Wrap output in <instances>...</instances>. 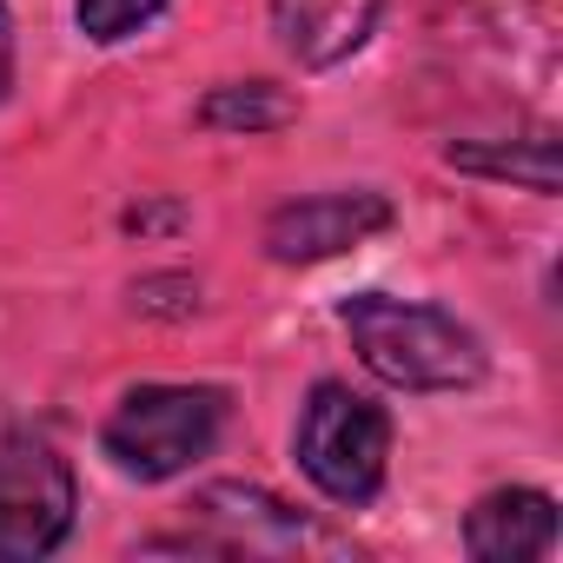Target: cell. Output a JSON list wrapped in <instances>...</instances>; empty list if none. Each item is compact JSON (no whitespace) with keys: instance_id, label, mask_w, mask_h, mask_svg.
Wrapping results in <instances>:
<instances>
[{"instance_id":"cell-11","label":"cell","mask_w":563,"mask_h":563,"mask_svg":"<svg viewBox=\"0 0 563 563\" xmlns=\"http://www.w3.org/2000/svg\"><path fill=\"white\" fill-rule=\"evenodd\" d=\"M74 14H80V34H87V41L113 47V41L140 34L153 14H166V0H80Z\"/></svg>"},{"instance_id":"cell-5","label":"cell","mask_w":563,"mask_h":563,"mask_svg":"<svg viewBox=\"0 0 563 563\" xmlns=\"http://www.w3.org/2000/svg\"><path fill=\"white\" fill-rule=\"evenodd\" d=\"M186 510L192 523H206V543L219 556H306V550L345 556L332 530H319L312 517H299L292 504H278L258 484H206Z\"/></svg>"},{"instance_id":"cell-9","label":"cell","mask_w":563,"mask_h":563,"mask_svg":"<svg viewBox=\"0 0 563 563\" xmlns=\"http://www.w3.org/2000/svg\"><path fill=\"white\" fill-rule=\"evenodd\" d=\"M286 120H299V100L286 87H272V80H232V87H212L199 100L206 133H272Z\"/></svg>"},{"instance_id":"cell-4","label":"cell","mask_w":563,"mask_h":563,"mask_svg":"<svg viewBox=\"0 0 563 563\" xmlns=\"http://www.w3.org/2000/svg\"><path fill=\"white\" fill-rule=\"evenodd\" d=\"M74 510H80L74 464L47 438L34 431L0 438V563H34L60 550L74 530Z\"/></svg>"},{"instance_id":"cell-8","label":"cell","mask_w":563,"mask_h":563,"mask_svg":"<svg viewBox=\"0 0 563 563\" xmlns=\"http://www.w3.org/2000/svg\"><path fill=\"white\" fill-rule=\"evenodd\" d=\"M385 14V0H272V27L299 67H339L352 60Z\"/></svg>"},{"instance_id":"cell-7","label":"cell","mask_w":563,"mask_h":563,"mask_svg":"<svg viewBox=\"0 0 563 563\" xmlns=\"http://www.w3.org/2000/svg\"><path fill=\"white\" fill-rule=\"evenodd\" d=\"M464 550L477 563H530V556H550L556 550V497L550 490H530V484H510V490L477 497V510L464 517Z\"/></svg>"},{"instance_id":"cell-3","label":"cell","mask_w":563,"mask_h":563,"mask_svg":"<svg viewBox=\"0 0 563 563\" xmlns=\"http://www.w3.org/2000/svg\"><path fill=\"white\" fill-rule=\"evenodd\" d=\"M299 471L345 510L372 504L385 490V464H391V418L385 405H372L352 385H312L306 411H299Z\"/></svg>"},{"instance_id":"cell-2","label":"cell","mask_w":563,"mask_h":563,"mask_svg":"<svg viewBox=\"0 0 563 563\" xmlns=\"http://www.w3.org/2000/svg\"><path fill=\"white\" fill-rule=\"evenodd\" d=\"M219 424L225 391L212 385H133L100 424V451L140 484H166L219 444Z\"/></svg>"},{"instance_id":"cell-1","label":"cell","mask_w":563,"mask_h":563,"mask_svg":"<svg viewBox=\"0 0 563 563\" xmlns=\"http://www.w3.org/2000/svg\"><path fill=\"white\" fill-rule=\"evenodd\" d=\"M339 325L352 332L358 358L372 378L398 391H471L484 378V339L424 299H391V292H352L339 306Z\"/></svg>"},{"instance_id":"cell-6","label":"cell","mask_w":563,"mask_h":563,"mask_svg":"<svg viewBox=\"0 0 563 563\" xmlns=\"http://www.w3.org/2000/svg\"><path fill=\"white\" fill-rule=\"evenodd\" d=\"M391 199L358 186V192H312V199H292L265 219V252L278 265H319V258H339L365 239H378L391 225Z\"/></svg>"},{"instance_id":"cell-12","label":"cell","mask_w":563,"mask_h":563,"mask_svg":"<svg viewBox=\"0 0 563 563\" xmlns=\"http://www.w3.org/2000/svg\"><path fill=\"white\" fill-rule=\"evenodd\" d=\"M8 87H14V14L0 0V100H8Z\"/></svg>"},{"instance_id":"cell-10","label":"cell","mask_w":563,"mask_h":563,"mask_svg":"<svg viewBox=\"0 0 563 563\" xmlns=\"http://www.w3.org/2000/svg\"><path fill=\"white\" fill-rule=\"evenodd\" d=\"M464 173H490V179H523L530 192H556V140L530 133L523 146H484V140H451L444 153Z\"/></svg>"}]
</instances>
